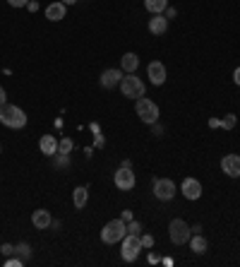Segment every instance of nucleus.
I'll use <instances>...</instances> for the list:
<instances>
[{"instance_id": "obj_2", "label": "nucleus", "mask_w": 240, "mask_h": 267, "mask_svg": "<svg viewBox=\"0 0 240 267\" xmlns=\"http://www.w3.org/2000/svg\"><path fill=\"white\" fill-rule=\"evenodd\" d=\"M125 236H128V221H123V219H111L104 229H101V241H104L106 245L118 243Z\"/></svg>"}, {"instance_id": "obj_26", "label": "nucleus", "mask_w": 240, "mask_h": 267, "mask_svg": "<svg viewBox=\"0 0 240 267\" xmlns=\"http://www.w3.org/2000/svg\"><path fill=\"white\" fill-rule=\"evenodd\" d=\"M12 8H24V5H29V0H8Z\"/></svg>"}, {"instance_id": "obj_29", "label": "nucleus", "mask_w": 240, "mask_h": 267, "mask_svg": "<svg viewBox=\"0 0 240 267\" xmlns=\"http://www.w3.org/2000/svg\"><path fill=\"white\" fill-rule=\"evenodd\" d=\"M8 104V94H5V87L0 85V106H5Z\"/></svg>"}, {"instance_id": "obj_36", "label": "nucleus", "mask_w": 240, "mask_h": 267, "mask_svg": "<svg viewBox=\"0 0 240 267\" xmlns=\"http://www.w3.org/2000/svg\"><path fill=\"white\" fill-rule=\"evenodd\" d=\"M0 152H3V145H0Z\"/></svg>"}, {"instance_id": "obj_34", "label": "nucleus", "mask_w": 240, "mask_h": 267, "mask_svg": "<svg viewBox=\"0 0 240 267\" xmlns=\"http://www.w3.org/2000/svg\"><path fill=\"white\" fill-rule=\"evenodd\" d=\"M209 128H219V118H211L209 120Z\"/></svg>"}, {"instance_id": "obj_9", "label": "nucleus", "mask_w": 240, "mask_h": 267, "mask_svg": "<svg viewBox=\"0 0 240 267\" xmlns=\"http://www.w3.org/2000/svg\"><path fill=\"white\" fill-rule=\"evenodd\" d=\"M221 171L231 178H240V154H226L221 159Z\"/></svg>"}, {"instance_id": "obj_10", "label": "nucleus", "mask_w": 240, "mask_h": 267, "mask_svg": "<svg viewBox=\"0 0 240 267\" xmlns=\"http://www.w3.org/2000/svg\"><path fill=\"white\" fill-rule=\"evenodd\" d=\"M180 193H183L187 200H200L202 197V183L197 178H185L183 186H180Z\"/></svg>"}, {"instance_id": "obj_32", "label": "nucleus", "mask_w": 240, "mask_h": 267, "mask_svg": "<svg viewBox=\"0 0 240 267\" xmlns=\"http://www.w3.org/2000/svg\"><path fill=\"white\" fill-rule=\"evenodd\" d=\"M120 219H123V221H132V212H130V210H125V212L120 214Z\"/></svg>"}, {"instance_id": "obj_14", "label": "nucleus", "mask_w": 240, "mask_h": 267, "mask_svg": "<svg viewBox=\"0 0 240 267\" xmlns=\"http://www.w3.org/2000/svg\"><path fill=\"white\" fill-rule=\"evenodd\" d=\"M166 29H168L166 15H154L152 19H149V32H152L154 36H161V34H166Z\"/></svg>"}, {"instance_id": "obj_3", "label": "nucleus", "mask_w": 240, "mask_h": 267, "mask_svg": "<svg viewBox=\"0 0 240 267\" xmlns=\"http://www.w3.org/2000/svg\"><path fill=\"white\" fill-rule=\"evenodd\" d=\"M135 111H137V116H139V120L147 123V126H152V123L159 120V106H156L152 99H147V96H139V99H137Z\"/></svg>"}, {"instance_id": "obj_7", "label": "nucleus", "mask_w": 240, "mask_h": 267, "mask_svg": "<svg viewBox=\"0 0 240 267\" xmlns=\"http://www.w3.org/2000/svg\"><path fill=\"white\" fill-rule=\"evenodd\" d=\"M154 195L168 202V200H173L176 197V183L171 181V178H156L154 181Z\"/></svg>"}, {"instance_id": "obj_16", "label": "nucleus", "mask_w": 240, "mask_h": 267, "mask_svg": "<svg viewBox=\"0 0 240 267\" xmlns=\"http://www.w3.org/2000/svg\"><path fill=\"white\" fill-rule=\"evenodd\" d=\"M51 221H53V217H51L48 210H36V212L32 214V224L36 229H48L51 227Z\"/></svg>"}, {"instance_id": "obj_24", "label": "nucleus", "mask_w": 240, "mask_h": 267, "mask_svg": "<svg viewBox=\"0 0 240 267\" xmlns=\"http://www.w3.org/2000/svg\"><path fill=\"white\" fill-rule=\"evenodd\" d=\"M128 234H135V236L142 234V227H139V221H128Z\"/></svg>"}, {"instance_id": "obj_30", "label": "nucleus", "mask_w": 240, "mask_h": 267, "mask_svg": "<svg viewBox=\"0 0 240 267\" xmlns=\"http://www.w3.org/2000/svg\"><path fill=\"white\" fill-rule=\"evenodd\" d=\"M152 133L156 135V137H161V135H163V128H161V126H156V123H152Z\"/></svg>"}, {"instance_id": "obj_31", "label": "nucleus", "mask_w": 240, "mask_h": 267, "mask_svg": "<svg viewBox=\"0 0 240 267\" xmlns=\"http://www.w3.org/2000/svg\"><path fill=\"white\" fill-rule=\"evenodd\" d=\"M233 82H235V85L240 87V65L235 68V70H233Z\"/></svg>"}, {"instance_id": "obj_6", "label": "nucleus", "mask_w": 240, "mask_h": 267, "mask_svg": "<svg viewBox=\"0 0 240 267\" xmlns=\"http://www.w3.org/2000/svg\"><path fill=\"white\" fill-rule=\"evenodd\" d=\"M139 251H142V238L135 234H128L123 238V260L125 262H135L139 258Z\"/></svg>"}, {"instance_id": "obj_12", "label": "nucleus", "mask_w": 240, "mask_h": 267, "mask_svg": "<svg viewBox=\"0 0 240 267\" xmlns=\"http://www.w3.org/2000/svg\"><path fill=\"white\" fill-rule=\"evenodd\" d=\"M120 79H123L120 70H115V68H108V70L101 72V77H99V85L104 87V89H113V87L120 85Z\"/></svg>"}, {"instance_id": "obj_35", "label": "nucleus", "mask_w": 240, "mask_h": 267, "mask_svg": "<svg viewBox=\"0 0 240 267\" xmlns=\"http://www.w3.org/2000/svg\"><path fill=\"white\" fill-rule=\"evenodd\" d=\"M60 3H65V5H75L77 0H60Z\"/></svg>"}, {"instance_id": "obj_5", "label": "nucleus", "mask_w": 240, "mask_h": 267, "mask_svg": "<svg viewBox=\"0 0 240 267\" xmlns=\"http://www.w3.org/2000/svg\"><path fill=\"white\" fill-rule=\"evenodd\" d=\"M120 92H123V96H128V99H139V96H144V82L130 72L128 77L120 79Z\"/></svg>"}, {"instance_id": "obj_28", "label": "nucleus", "mask_w": 240, "mask_h": 267, "mask_svg": "<svg viewBox=\"0 0 240 267\" xmlns=\"http://www.w3.org/2000/svg\"><path fill=\"white\" fill-rule=\"evenodd\" d=\"M3 255H15V245L5 243V245H3Z\"/></svg>"}, {"instance_id": "obj_8", "label": "nucleus", "mask_w": 240, "mask_h": 267, "mask_svg": "<svg viewBox=\"0 0 240 267\" xmlns=\"http://www.w3.org/2000/svg\"><path fill=\"white\" fill-rule=\"evenodd\" d=\"M113 181H115V186H118L120 190H132L135 188V173H132V169H128V166H120L118 171H115V176H113Z\"/></svg>"}, {"instance_id": "obj_20", "label": "nucleus", "mask_w": 240, "mask_h": 267, "mask_svg": "<svg viewBox=\"0 0 240 267\" xmlns=\"http://www.w3.org/2000/svg\"><path fill=\"white\" fill-rule=\"evenodd\" d=\"M144 8L152 15H163V10L168 8V0H144Z\"/></svg>"}, {"instance_id": "obj_17", "label": "nucleus", "mask_w": 240, "mask_h": 267, "mask_svg": "<svg viewBox=\"0 0 240 267\" xmlns=\"http://www.w3.org/2000/svg\"><path fill=\"white\" fill-rule=\"evenodd\" d=\"M190 248L195 253H197V255H204V253H207V248H209V243H207V238H204V236H190Z\"/></svg>"}, {"instance_id": "obj_15", "label": "nucleus", "mask_w": 240, "mask_h": 267, "mask_svg": "<svg viewBox=\"0 0 240 267\" xmlns=\"http://www.w3.org/2000/svg\"><path fill=\"white\" fill-rule=\"evenodd\" d=\"M39 147H41V152H43L46 157H56L58 154V140L53 137V135H43L41 142H39Z\"/></svg>"}, {"instance_id": "obj_11", "label": "nucleus", "mask_w": 240, "mask_h": 267, "mask_svg": "<svg viewBox=\"0 0 240 267\" xmlns=\"http://www.w3.org/2000/svg\"><path fill=\"white\" fill-rule=\"evenodd\" d=\"M147 72H149V79H152V85H163L166 82V68H163V63H159V60H152V63L147 65Z\"/></svg>"}, {"instance_id": "obj_22", "label": "nucleus", "mask_w": 240, "mask_h": 267, "mask_svg": "<svg viewBox=\"0 0 240 267\" xmlns=\"http://www.w3.org/2000/svg\"><path fill=\"white\" fill-rule=\"evenodd\" d=\"M72 147H75V142L70 137H63V140H58V154H70Z\"/></svg>"}, {"instance_id": "obj_18", "label": "nucleus", "mask_w": 240, "mask_h": 267, "mask_svg": "<svg viewBox=\"0 0 240 267\" xmlns=\"http://www.w3.org/2000/svg\"><path fill=\"white\" fill-rule=\"evenodd\" d=\"M137 65H139V58H137L135 53H125V55H123V60H120V68L128 72V75L137 70Z\"/></svg>"}, {"instance_id": "obj_27", "label": "nucleus", "mask_w": 240, "mask_h": 267, "mask_svg": "<svg viewBox=\"0 0 240 267\" xmlns=\"http://www.w3.org/2000/svg\"><path fill=\"white\" fill-rule=\"evenodd\" d=\"M67 164H70V157H67V154H63V157L56 159V166H67Z\"/></svg>"}, {"instance_id": "obj_13", "label": "nucleus", "mask_w": 240, "mask_h": 267, "mask_svg": "<svg viewBox=\"0 0 240 267\" xmlns=\"http://www.w3.org/2000/svg\"><path fill=\"white\" fill-rule=\"evenodd\" d=\"M65 15H67V5L65 3H51L46 8V19H51V22H60V19H65Z\"/></svg>"}, {"instance_id": "obj_1", "label": "nucleus", "mask_w": 240, "mask_h": 267, "mask_svg": "<svg viewBox=\"0 0 240 267\" xmlns=\"http://www.w3.org/2000/svg\"><path fill=\"white\" fill-rule=\"evenodd\" d=\"M0 123L10 130H22L27 126V113L15 104H5L0 106Z\"/></svg>"}, {"instance_id": "obj_19", "label": "nucleus", "mask_w": 240, "mask_h": 267, "mask_svg": "<svg viewBox=\"0 0 240 267\" xmlns=\"http://www.w3.org/2000/svg\"><path fill=\"white\" fill-rule=\"evenodd\" d=\"M87 200H89V190L84 188V186L75 188V193H72V202H75V207H77V210H82V207L87 204Z\"/></svg>"}, {"instance_id": "obj_21", "label": "nucleus", "mask_w": 240, "mask_h": 267, "mask_svg": "<svg viewBox=\"0 0 240 267\" xmlns=\"http://www.w3.org/2000/svg\"><path fill=\"white\" fill-rule=\"evenodd\" d=\"M235 123H238L235 113H228L226 118H221V120H219V128H224V130H233V128H235Z\"/></svg>"}, {"instance_id": "obj_23", "label": "nucleus", "mask_w": 240, "mask_h": 267, "mask_svg": "<svg viewBox=\"0 0 240 267\" xmlns=\"http://www.w3.org/2000/svg\"><path fill=\"white\" fill-rule=\"evenodd\" d=\"M15 253L19 255L22 260H27L29 255H32V248H29V243H17L15 245Z\"/></svg>"}, {"instance_id": "obj_25", "label": "nucleus", "mask_w": 240, "mask_h": 267, "mask_svg": "<svg viewBox=\"0 0 240 267\" xmlns=\"http://www.w3.org/2000/svg\"><path fill=\"white\" fill-rule=\"evenodd\" d=\"M139 238H142V248H152L154 245V236L147 234V236H139Z\"/></svg>"}, {"instance_id": "obj_4", "label": "nucleus", "mask_w": 240, "mask_h": 267, "mask_svg": "<svg viewBox=\"0 0 240 267\" xmlns=\"http://www.w3.org/2000/svg\"><path fill=\"white\" fill-rule=\"evenodd\" d=\"M168 236H171V243L173 245H183V243L190 241L192 229L187 227L183 219H173L171 224H168Z\"/></svg>"}, {"instance_id": "obj_33", "label": "nucleus", "mask_w": 240, "mask_h": 267, "mask_svg": "<svg viewBox=\"0 0 240 267\" xmlns=\"http://www.w3.org/2000/svg\"><path fill=\"white\" fill-rule=\"evenodd\" d=\"M163 12H166V19H171V17H176V10H173V8H166Z\"/></svg>"}]
</instances>
